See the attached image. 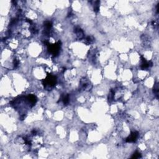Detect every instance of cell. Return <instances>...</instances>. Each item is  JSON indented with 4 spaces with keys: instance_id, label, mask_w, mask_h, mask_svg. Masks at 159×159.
Instances as JSON below:
<instances>
[{
    "instance_id": "obj_1",
    "label": "cell",
    "mask_w": 159,
    "mask_h": 159,
    "mask_svg": "<svg viewBox=\"0 0 159 159\" xmlns=\"http://www.w3.org/2000/svg\"><path fill=\"white\" fill-rule=\"evenodd\" d=\"M42 83L45 88H47V87H53L57 83V78L52 75H48L47 78L42 81Z\"/></svg>"
},
{
    "instance_id": "obj_2",
    "label": "cell",
    "mask_w": 159,
    "mask_h": 159,
    "mask_svg": "<svg viewBox=\"0 0 159 159\" xmlns=\"http://www.w3.org/2000/svg\"><path fill=\"white\" fill-rule=\"evenodd\" d=\"M48 50L53 56H57L59 53L60 47H61V42L59 41L58 42L53 44H48Z\"/></svg>"
},
{
    "instance_id": "obj_3",
    "label": "cell",
    "mask_w": 159,
    "mask_h": 159,
    "mask_svg": "<svg viewBox=\"0 0 159 159\" xmlns=\"http://www.w3.org/2000/svg\"><path fill=\"white\" fill-rule=\"evenodd\" d=\"M138 135L139 133L137 132H131V135L126 138V141L127 142H135V141H137Z\"/></svg>"
},
{
    "instance_id": "obj_4",
    "label": "cell",
    "mask_w": 159,
    "mask_h": 159,
    "mask_svg": "<svg viewBox=\"0 0 159 159\" xmlns=\"http://www.w3.org/2000/svg\"><path fill=\"white\" fill-rule=\"evenodd\" d=\"M141 59H142V65H141V69L142 70H144V69H146L147 68L150 67H152L153 63H152V62H147L142 56H141Z\"/></svg>"
},
{
    "instance_id": "obj_5",
    "label": "cell",
    "mask_w": 159,
    "mask_h": 159,
    "mask_svg": "<svg viewBox=\"0 0 159 159\" xmlns=\"http://www.w3.org/2000/svg\"><path fill=\"white\" fill-rule=\"evenodd\" d=\"M27 100L29 102V103L32 105V106L35 105L37 102V98L36 96L33 95H29L27 96Z\"/></svg>"
},
{
    "instance_id": "obj_6",
    "label": "cell",
    "mask_w": 159,
    "mask_h": 159,
    "mask_svg": "<svg viewBox=\"0 0 159 159\" xmlns=\"http://www.w3.org/2000/svg\"><path fill=\"white\" fill-rule=\"evenodd\" d=\"M75 32L77 35V36L79 37L80 38H82L83 37L84 33L82 29H81L80 27H76L75 29Z\"/></svg>"
},
{
    "instance_id": "obj_7",
    "label": "cell",
    "mask_w": 159,
    "mask_h": 159,
    "mask_svg": "<svg viewBox=\"0 0 159 159\" xmlns=\"http://www.w3.org/2000/svg\"><path fill=\"white\" fill-rule=\"evenodd\" d=\"M61 99L62 101H63V104H64L65 105H68L69 103V95H63V96H62Z\"/></svg>"
},
{
    "instance_id": "obj_8",
    "label": "cell",
    "mask_w": 159,
    "mask_h": 159,
    "mask_svg": "<svg viewBox=\"0 0 159 159\" xmlns=\"http://www.w3.org/2000/svg\"><path fill=\"white\" fill-rule=\"evenodd\" d=\"M141 157V154L139 152L136 151V152L133 154L132 156L131 157V159H139V158Z\"/></svg>"
},
{
    "instance_id": "obj_9",
    "label": "cell",
    "mask_w": 159,
    "mask_h": 159,
    "mask_svg": "<svg viewBox=\"0 0 159 159\" xmlns=\"http://www.w3.org/2000/svg\"><path fill=\"white\" fill-rule=\"evenodd\" d=\"M154 92L155 94L158 97V93H159V88H158V85H156V88L154 87Z\"/></svg>"
},
{
    "instance_id": "obj_10",
    "label": "cell",
    "mask_w": 159,
    "mask_h": 159,
    "mask_svg": "<svg viewBox=\"0 0 159 159\" xmlns=\"http://www.w3.org/2000/svg\"><path fill=\"white\" fill-rule=\"evenodd\" d=\"M18 65H19V61H18V60H17L16 59H15V60H14V67H15V68H16V67L18 66Z\"/></svg>"
}]
</instances>
